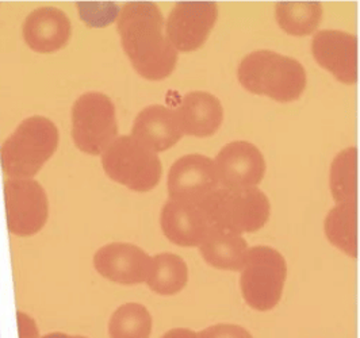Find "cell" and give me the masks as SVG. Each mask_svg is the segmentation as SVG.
Instances as JSON below:
<instances>
[{
    "instance_id": "obj_1",
    "label": "cell",
    "mask_w": 360,
    "mask_h": 338,
    "mask_svg": "<svg viewBox=\"0 0 360 338\" xmlns=\"http://www.w3.org/2000/svg\"><path fill=\"white\" fill-rule=\"evenodd\" d=\"M122 48L133 68L148 80L168 77L178 64V51L164 33L162 10L152 1L127 3L118 18Z\"/></svg>"
},
{
    "instance_id": "obj_2",
    "label": "cell",
    "mask_w": 360,
    "mask_h": 338,
    "mask_svg": "<svg viewBox=\"0 0 360 338\" xmlns=\"http://www.w3.org/2000/svg\"><path fill=\"white\" fill-rule=\"evenodd\" d=\"M237 74L244 89L282 103L297 100L307 89V72L302 64L272 51L247 54Z\"/></svg>"
},
{
    "instance_id": "obj_3",
    "label": "cell",
    "mask_w": 360,
    "mask_h": 338,
    "mask_svg": "<svg viewBox=\"0 0 360 338\" xmlns=\"http://www.w3.org/2000/svg\"><path fill=\"white\" fill-rule=\"evenodd\" d=\"M58 146V130L45 117L34 115L25 119L4 141L0 162L10 178H29L49 160Z\"/></svg>"
},
{
    "instance_id": "obj_4",
    "label": "cell",
    "mask_w": 360,
    "mask_h": 338,
    "mask_svg": "<svg viewBox=\"0 0 360 338\" xmlns=\"http://www.w3.org/2000/svg\"><path fill=\"white\" fill-rule=\"evenodd\" d=\"M200 207L213 226L240 235L260 230L270 219V200L257 187L250 190L219 187L200 203Z\"/></svg>"
},
{
    "instance_id": "obj_5",
    "label": "cell",
    "mask_w": 360,
    "mask_h": 338,
    "mask_svg": "<svg viewBox=\"0 0 360 338\" xmlns=\"http://www.w3.org/2000/svg\"><path fill=\"white\" fill-rule=\"evenodd\" d=\"M105 172L114 181L137 193L153 190L162 175L159 156L133 136H122L102 153Z\"/></svg>"
},
{
    "instance_id": "obj_6",
    "label": "cell",
    "mask_w": 360,
    "mask_h": 338,
    "mask_svg": "<svg viewBox=\"0 0 360 338\" xmlns=\"http://www.w3.org/2000/svg\"><path fill=\"white\" fill-rule=\"evenodd\" d=\"M286 276V260L278 250L262 245L248 249L240 276L244 301L257 311L272 310L282 298Z\"/></svg>"
},
{
    "instance_id": "obj_7",
    "label": "cell",
    "mask_w": 360,
    "mask_h": 338,
    "mask_svg": "<svg viewBox=\"0 0 360 338\" xmlns=\"http://www.w3.org/2000/svg\"><path fill=\"white\" fill-rule=\"evenodd\" d=\"M118 136L115 107L108 95L87 92L72 107L73 143L82 152L102 155Z\"/></svg>"
},
{
    "instance_id": "obj_8",
    "label": "cell",
    "mask_w": 360,
    "mask_h": 338,
    "mask_svg": "<svg viewBox=\"0 0 360 338\" xmlns=\"http://www.w3.org/2000/svg\"><path fill=\"white\" fill-rule=\"evenodd\" d=\"M4 203L8 230L15 235H33L48 221V197L41 184L33 178H7Z\"/></svg>"
},
{
    "instance_id": "obj_9",
    "label": "cell",
    "mask_w": 360,
    "mask_h": 338,
    "mask_svg": "<svg viewBox=\"0 0 360 338\" xmlns=\"http://www.w3.org/2000/svg\"><path fill=\"white\" fill-rule=\"evenodd\" d=\"M217 18L218 6L213 1H181L168 15L167 37L176 51H197L207 41Z\"/></svg>"
},
{
    "instance_id": "obj_10",
    "label": "cell",
    "mask_w": 360,
    "mask_h": 338,
    "mask_svg": "<svg viewBox=\"0 0 360 338\" xmlns=\"http://www.w3.org/2000/svg\"><path fill=\"white\" fill-rule=\"evenodd\" d=\"M219 187L214 161L198 153L178 159L168 174L169 199L200 204Z\"/></svg>"
},
{
    "instance_id": "obj_11",
    "label": "cell",
    "mask_w": 360,
    "mask_h": 338,
    "mask_svg": "<svg viewBox=\"0 0 360 338\" xmlns=\"http://www.w3.org/2000/svg\"><path fill=\"white\" fill-rule=\"evenodd\" d=\"M214 165L219 186L229 190L255 188L266 174L262 152L248 141L225 145L217 155Z\"/></svg>"
},
{
    "instance_id": "obj_12",
    "label": "cell",
    "mask_w": 360,
    "mask_h": 338,
    "mask_svg": "<svg viewBox=\"0 0 360 338\" xmlns=\"http://www.w3.org/2000/svg\"><path fill=\"white\" fill-rule=\"evenodd\" d=\"M94 267L114 283L136 285L148 280L153 269V260L137 245L112 242L95 253Z\"/></svg>"
},
{
    "instance_id": "obj_13",
    "label": "cell",
    "mask_w": 360,
    "mask_h": 338,
    "mask_svg": "<svg viewBox=\"0 0 360 338\" xmlns=\"http://www.w3.org/2000/svg\"><path fill=\"white\" fill-rule=\"evenodd\" d=\"M316 61L344 84L358 79V38L340 30H321L311 42Z\"/></svg>"
},
{
    "instance_id": "obj_14",
    "label": "cell",
    "mask_w": 360,
    "mask_h": 338,
    "mask_svg": "<svg viewBox=\"0 0 360 338\" xmlns=\"http://www.w3.org/2000/svg\"><path fill=\"white\" fill-rule=\"evenodd\" d=\"M160 225L164 235L179 247H199L213 226L200 204L169 199L162 206Z\"/></svg>"
},
{
    "instance_id": "obj_15",
    "label": "cell",
    "mask_w": 360,
    "mask_h": 338,
    "mask_svg": "<svg viewBox=\"0 0 360 338\" xmlns=\"http://www.w3.org/2000/svg\"><path fill=\"white\" fill-rule=\"evenodd\" d=\"M71 34V20L56 7H39L32 11L23 26L26 44L38 53H52L64 48Z\"/></svg>"
},
{
    "instance_id": "obj_16",
    "label": "cell",
    "mask_w": 360,
    "mask_h": 338,
    "mask_svg": "<svg viewBox=\"0 0 360 338\" xmlns=\"http://www.w3.org/2000/svg\"><path fill=\"white\" fill-rule=\"evenodd\" d=\"M131 136L158 153L178 143L183 131L176 111L162 105H152L145 107L136 117Z\"/></svg>"
},
{
    "instance_id": "obj_17",
    "label": "cell",
    "mask_w": 360,
    "mask_h": 338,
    "mask_svg": "<svg viewBox=\"0 0 360 338\" xmlns=\"http://www.w3.org/2000/svg\"><path fill=\"white\" fill-rule=\"evenodd\" d=\"M176 115L183 134L209 137L222 125L224 108L214 95L194 91L183 96Z\"/></svg>"
},
{
    "instance_id": "obj_18",
    "label": "cell",
    "mask_w": 360,
    "mask_h": 338,
    "mask_svg": "<svg viewBox=\"0 0 360 338\" xmlns=\"http://www.w3.org/2000/svg\"><path fill=\"white\" fill-rule=\"evenodd\" d=\"M248 244L240 235L212 226L199 245L203 260L218 269L241 271L248 253Z\"/></svg>"
},
{
    "instance_id": "obj_19",
    "label": "cell",
    "mask_w": 360,
    "mask_h": 338,
    "mask_svg": "<svg viewBox=\"0 0 360 338\" xmlns=\"http://www.w3.org/2000/svg\"><path fill=\"white\" fill-rule=\"evenodd\" d=\"M325 234L330 244L351 257L358 256V203L336 204L325 219Z\"/></svg>"
},
{
    "instance_id": "obj_20",
    "label": "cell",
    "mask_w": 360,
    "mask_h": 338,
    "mask_svg": "<svg viewBox=\"0 0 360 338\" xmlns=\"http://www.w3.org/2000/svg\"><path fill=\"white\" fill-rule=\"evenodd\" d=\"M323 13L319 1H281L275 7L278 25L290 36L311 34L319 27Z\"/></svg>"
},
{
    "instance_id": "obj_21",
    "label": "cell",
    "mask_w": 360,
    "mask_h": 338,
    "mask_svg": "<svg viewBox=\"0 0 360 338\" xmlns=\"http://www.w3.org/2000/svg\"><path fill=\"white\" fill-rule=\"evenodd\" d=\"M153 269L146 280L149 288L162 297L180 292L188 282L186 261L174 253H159L152 257Z\"/></svg>"
},
{
    "instance_id": "obj_22",
    "label": "cell",
    "mask_w": 360,
    "mask_h": 338,
    "mask_svg": "<svg viewBox=\"0 0 360 338\" xmlns=\"http://www.w3.org/2000/svg\"><path fill=\"white\" fill-rule=\"evenodd\" d=\"M330 190L338 204L358 203V149H344L330 167Z\"/></svg>"
},
{
    "instance_id": "obj_23",
    "label": "cell",
    "mask_w": 360,
    "mask_h": 338,
    "mask_svg": "<svg viewBox=\"0 0 360 338\" xmlns=\"http://www.w3.org/2000/svg\"><path fill=\"white\" fill-rule=\"evenodd\" d=\"M152 316L140 303L120 306L108 322L110 338H149L152 333Z\"/></svg>"
},
{
    "instance_id": "obj_24",
    "label": "cell",
    "mask_w": 360,
    "mask_h": 338,
    "mask_svg": "<svg viewBox=\"0 0 360 338\" xmlns=\"http://www.w3.org/2000/svg\"><path fill=\"white\" fill-rule=\"evenodd\" d=\"M199 338H253L252 334L240 325L218 323L198 333Z\"/></svg>"
},
{
    "instance_id": "obj_25",
    "label": "cell",
    "mask_w": 360,
    "mask_h": 338,
    "mask_svg": "<svg viewBox=\"0 0 360 338\" xmlns=\"http://www.w3.org/2000/svg\"><path fill=\"white\" fill-rule=\"evenodd\" d=\"M19 317V330H20V338H37V329L34 326V322L30 320L25 314H18Z\"/></svg>"
},
{
    "instance_id": "obj_26",
    "label": "cell",
    "mask_w": 360,
    "mask_h": 338,
    "mask_svg": "<svg viewBox=\"0 0 360 338\" xmlns=\"http://www.w3.org/2000/svg\"><path fill=\"white\" fill-rule=\"evenodd\" d=\"M162 338H199L198 333L190 329H172L167 332Z\"/></svg>"
},
{
    "instance_id": "obj_27",
    "label": "cell",
    "mask_w": 360,
    "mask_h": 338,
    "mask_svg": "<svg viewBox=\"0 0 360 338\" xmlns=\"http://www.w3.org/2000/svg\"><path fill=\"white\" fill-rule=\"evenodd\" d=\"M42 338H87L82 337V336H70V334H65V333H51V334H46L45 337Z\"/></svg>"
}]
</instances>
